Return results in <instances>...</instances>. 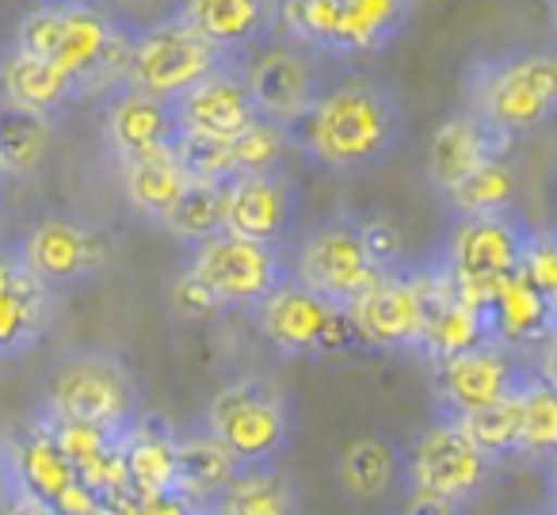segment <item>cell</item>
Returning a JSON list of instances; mask_svg holds the SVG:
<instances>
[{"label":"cell","mask_w":557,"mask_h":515,"mask_svg":"<svg viewBox=\"0 0 557 515\" xmlns=\"http://www.w3.org/2000/svg\"><path fill=\"white\" fill-rule=\"evenodd\" d=\"M557 451V397L554 378L534 367L519 385V446L516 458L546 466Z\"/></svg>","instance_id":"30"},{"label":"cell","mask_w":557,"mask_h":515,"mask_svg":"<svg viewBox=\"0 0 557 515\" xmlns=\"http://www.w3.org/2000/svg\"><path fill=\"white\" fill-rule=\"evenodd\" d=\"M123 451V469L131 496H161V492H180L176 489V431L169 428V420L157 416H138L134 428L119 439Z\"/></svg>","instance_id":"24"},{"label":"cell","mask_w":557,"mask_h":515,"mask_svg":"<svg viewBox=\"0 0 557 515\" xmlns=\"http://www.w3.org/2000/svg\"><path fill=\"white\" fill-rule=\"evenodd\" d=\"M401 481V446L382 431L351 439L336 458V485L351 500H379Z\"/></svg>","instance_id":"27"},{"label":"cell","mask_w":557,"mask_h":515,"mask_svg":"<svg viewBox=\"0 0 557 515\" xmlns=\"http://www.w3.org/2000/svg\"><path fill=\"white\" fill-rule=\"evenodd\" d=\"M405 515H458V504L440 500V496H424V492H409Z\"/></svg>","instance_id":"39"},{"label":"cell","mask_w":557,"mask_h":515,"mask_svg":"<svg viewBox=\"0 0 557 515\" xmlns=\"http://www.w3.org/2000/svg\"><path fill=\"white\" fill-rule=\"evenodd\" d=\"M458 428L470 439V446L481 454V458L493 466V462H508L516 458L519 446V390L508 393V397L493 401V405H481L473 413L458 416Z\"/></svg>","instance_id":"32"},{"label":"cell","mask_w":557,"mask_h":515,"mask_svg":"<svg viewBox=\"0 0 557 515\" xmlns=\"http://www.w3.org/2000/svg\"><path fill=\"white\" fill-rule=\"evenodd\" d=\"M214 515H298V481L283 466H245L210 500Z\"/></svg>","instance_id":"26"},{"label":"cell","mask_w":557,"mask_h":515,"mask_svg":"<svg viewBox=\"0 0 557 515\" xmlns=\"http://www.w3.org/2000/svg\"><path fill=\"white\" fill-rule=\"evenodd\" d=\"M252 321L260 336L287 359H321V355L344 352L348 344H359L348 317L341 306L318 298L302 283L287 279L278 283L260 306L252 309Z\"/></svg>","instance_id":"12"},{"label":"cell","mask_w":557,"mask_h":515,"mask_svg":"<svg viewBox=\"0 0 557 515\" xmlns=\"http://www.w3.org/2000/svg\"><path fill=\"white\" fill-rule=\"evenodd\" d=\"M50 138H54V123L27 111L4 108L0 103V164L12 180L32 176L50 154Z\"/></svg>","instance_id":"33"},{"label":"cell","mask_w":557,"mask_h":515,"mask_svg":"<svg viewBox=\"0 0 557 515\" xmlns=\"http://www.w3.org/2000/svg\"><path fill=\"white\" fill-rule=\"evenodd\" d=\"M119 169H123V195H126V203H131V210L157 225L164 222V214L176 207L184 187L191 184L172 149L138 157V161H126V164H119Z\"/></svg>","instance_id":"28"},{"label":"cell","mask_w":557,"mask_h":515,"mask_svg":"<svg viewBox=\"0 0 557 515\" xmlns=\"http://www.w3.org/2000/svg\"><path fill=\"white\" fill-rule=\"evenodd\" d=\"M245 73H248V93H252L256 115L263 123L283 126V131L295 119H302L306 108L321 96V88L336 77L329 70V58L313 54L306 47H295L287 39L268 42V50L256 62L248 58Z\"/></svg>","instance_id":"15"},{"label":"cell","mask_w":557,"mask_h":515,"mask_svg":"<svg viewBox=\"0 0 557 515\" xmlns=\"http://www.w3.org/2000/svg\"><path fill=\"white\" fill-rule=\"evenodd\" d=\"M20 260H16V248H12V241H0V291L12 283V279L20 275Z\"/></svg>","instance_id":"41"},{"label":"cell","mask_w":557,"mask_h":515,"mask_svg":"<svg viewBox=\"0 0 557 515\" xmlns=\"http://www.w3.org/2000/svg\"><path fill=\"white\" fill-rule=\"evenodd\" d=\"M20 268L39 279L47 291L81 286L96 279L115 256V241L108 230L85 222L77 214H42L12 241Z\"/></svg>","instance_id":"11"},{"label":"cell","mask_w":557,"mask_h":515,"mask_svg":"<svg viewBox=\"0 0 557 515\" xmlns=\"http://www.w3.org/2000/svg\"><path fill=\"white\" fill-rule=\"evenodd\" d=\"M287 131L275 123H263L256 119L245 134L230 142V161H233V176H260V172H283L287 169Z\"/></svg>","instance_id":"36"},{"label":"cell","mask_w":557,"mask_h":515,"mask_svg":"<svg viewBox=\"0 0 557 515\" xmlns=\"http://www.w3.org/2000/svg\"><path fill=\"white\" fill-rule=\"evenodd\" d=\"M111 504H115V512H119V515H146V512H141V507H138V500H134V496L111 500Z\"/></svg>","instance_id":"42"},{"label":"cell","mask_w":557,"mask_h":515,"mask_svg":"<svg viewBox=\"0 0 557 515\" xmlns=\"http://www.w3.org/2000/svg\"><path fill=\"white\" fill-rule=\"evenodd\" d=\"M237 469L240 466L210 431H176V489L195 504H210Z\"/></svg>","instance_id":"29"},{"label":"cell","mask_w":557,"mask_h":515,"mask_svg":"<svg viewBox=\"0 0 557 515\" xmlns=\"http://www.w3.org/2000/svg\"><path fill=\"white\" fill-rule=\"evenodd\" d=\"M516 515H549V512H516Z\"/></svg>","instance_id":"45"},{"label":"cell","mask_w":557,"mask_h":515,"mask_svg":"<svg viewBox=\"0 0 557 515\" xmlns=\"http://www.w3.org/2000/svg\"><path fill=\"white\" fill-rule=\"evenodd\" d=\"M455 218H478V214H496V210H511L516 203V172H511V161L500 157V161H485L481 169H473L470 176L458 187H450L443 195Z\"/></svg>","instance_id":"34"},{"label":"cell","mask_w":557,"mask_h":515,"mask_svg":"<svg viewBox=\"0 0 557 515\" xmlns=\"http://www.w3.org/2000/svg\"><path fill=\"white\" fill-rule=\"evenodd\" d=\"M344 317H348L359 344L382 347V352H420L424 309H420L409 263L382 271L356 302H348Z\"/></svg>","instance_id":"17"},{"label":"cell","mask_w":557,"mask_h":515,"mask_svg":"<svg viewBox=\"0 0 557 515\" xmlns=\"http://www.w3.org/2000/svg\"><path fill=\"white\" fill-rule=\"evenodd\" d=\"M131 24L111 0H27L9 47L70 73L81 93H111L123 73Z\"/></svg>","instance_id":"2"},{"label":"cell","mask_w":557,"mask_h":515,"mask_svg":"<svg viewBox=\"0 0 557 515\" xmlns=\"http://www.w3.org/2000/svg\"><path fill=\"white\" fill-rule=\"evenodd\" d=\"M81 85L70 73L54 70L42 58H32L16 47H0V103L4 108L27 111V115H39L54 123L62 111H70L81 100Z\"/></svg>","instance_id":"23"},{"label":"cell","mask_w":557,"mask_h":515,"mask_svg":"<svg viewBox=\"0 0 557 515\" xmlns=\"http://www.w3.org/2000/svg\"><path fill=\"white\" fill-rule=\"evenodd\" d=\"M417 0H278V39L329 62L374 58L405 32Z\"/></svg>","instance_id":"5"},{"label":"cell","mask_w":557,"mask_h":515,"mask_svg":"<svg viewBox=\"0 0 557 515\" xmlns=\"http://www.w3.org/2000/svg\"><path fill=\"white\" fill-rule=\"evenodd\" d=\"M35 416L85 424L111 439H123L141 416L138 375L123 355L108 347H77L47 370Z\"/></svg>","instance_id":"4"},{"label":"cell","mask_w":557,"mask_h":515,"mask_svg":"<svg viewBox=\"0 0 557 515\" xmlns=\"http://www.w3.org/2000/svg\"><path fill=\"white\" fill-rule=\"evenodd\" d=\"M195 515H214V512H210V504H199V512Z\"/></svg>","instance_id":"44"},{"label":"cell","mask_w":557,"mask_h":515,"mask_svg":"<svg viewBox=\"0 0 557 515\" xmlns=\"http://www.w3.org/2000/svg\"><path fill=\"white\" fill-rule=\"evenodd\" d=\"M199 428L210 431L240 469L268 466L295 439V405L275 378L245 375L207 401Z\"/></svg>","instance_id":"7"},{"label":"cell","mask_w":557,"mask_h":515,"mask_svg":"<svg viewBox=\"0 0 557 515\" xmlns=\"http://www.w3.org/2000/svg\"><path fill=\"white\" fill-rule=\"evenodd\" d=\"M222 230L256 245L290 248L302 233V187L283 172L233 176L222 184Z\"/></svg>","instance_id":"13"},{"label":"cell","mask_w":557,"mask_h":515,"mask_svg":"<svg viewBox=\"0 0 557 515\" xmlns=\"http://www.w3.org/2000/svg\"><path fill=\"white\" fill-rule=\"evenodd\" d=\"M287 260L295 283L341 309H348V302H356L382 271H389L371 241V218L344 210L298 233L287 248Z\"/></svg>","instance_id":"6"},{"label":"cell","mask_w":557,"mask_h":515,"mask_svg":"<svg viewBox=\"0 0 557 515\" xmlns=\"http://www.w3.org/2000/svg\"><path fill=\"white\" fill-rule=\"evenodd\" d=\"M180 138L172 108L134 88H111L103 93V142L119 164L138 161V157L172 149Z\"/></svg>","instance_id":"22"},{"label":"cell","mask_w":557,"mask_h":515,"mask_svg":"<svg viewBox=\"0 0 557 515\" xmlns=\"http://www.w3.org/2000/svg\"><path fill=\"white\" fill-rule=\"evenodd\" d=\"M9 443H12V458H16L20 489L35 492V496L47 500V504H54L58 492H65L77 481L70 458L58 451L54 439H50L39 424H32L24 439H9Z\"/></svg>","instance_id":"31"},{"label":"cell","mask_w":557,"mask_h":515,"mask_svg":"<svg viewBox=\"0 0 557 515\" xmlns=\"http://www.w3.org/2000/svg\"><path fill=\"white\" fill-rule=\"evenodd\" d=\"M462 108L508 138L549 126L557 111V58L549 47H504L470 58Z\"/></svg>","instance_id":"3"},{"label":"cell","mask_w":557,"mask_h":515,"mask_svg":"<svg viewBox=\"0 0 557 515\" xmlns=\"http://www.w3.org/2000/svg\"><path fill=\"white\" fill-rule=\"evenodd\" d=\"M554 294H542L523 275H508L488 302L481 306L485 314V336L508 352L531 355L534 347H549L554 340Z\"/></svg>","instance_id":"21"},{"label":"cell","mask_w":557,"mask_h":515,"mask_svg":"<svg viewBox=\"0 0 557 515\" xmlns=\"http://www.w3.org/2000/svg\"><path fill=\"white\" fill-rule=\"evenodd\" d=\"M534 370V363L508 347L485 344L458 352L450 359L432 363V393H435V413L440 420H458V416L473 413L481 405L508 397L523 385V378Z\"/></svg>","instance_id":"14"},{"label":"cell","mask_w":557,"mask_h":515,"mask_svg":"<svg viewBox=\"0 0 557 515\" xmlns=\"http://www.w3.org/2000/svg\"><path fill=\"white\" fill-rule=\"evenodd\" d=\"M218 309H248L252 314L278 283L290 279L287 248L256 245V241L214 233L187 248L184 271Z\"/></svg>","instance_id":"9"},{"label":"cell","mask_w":557,"mask_h":515,"mask_svg":"<svg viewBox=\"0 0 557 515\" xmlns=\"http://www.w3.org/2000/svg\"><path fill=\"white\" fill-rule=\"evenodd\" d=\"M248 58H233V62L218 65L202 81H195L187 93H180L169 103L176 131L187 138H207V142H233L256 123V103L248 93Z\"/></svg>","instance_id":"18"},{"label":"cell","mask_w":557,"mask_h":515,"mask_svg":"<svg viewBox=\"0 0 557 515\" xmlns=\"http://www.w3.org/2000/svg\"><path fill=\"white\" fill-rule=\"evenodd\" d=\"M488 474V462L470 446L455 420H435L420 431L401 454V481L409 492L440 496L450 504H462L481 489Z\"/></svg>","instance_id":"16"},{"label":"cell","mask_w":557,"mask_h":515,"mask_svg":"<svg viewBox=\"0 0 557 515\" xmlns=\"http://www.w3.org/2000/svg\"><path fill=\"white\" fill-rule=\"evenodd\" d=\"M225 62H233V58H225L222 50H214L191 27L164 12L161 20L131 27L119 88H134V93H146L153 100L172 103L195 81H202Z\"/></svg>","instance_id":"8"},{"label":"cell","mask_w":557,"mask_h":515,"mask_svg":"<svg viewBox=\"0 0 557 515\" xmlns=\"http://www.w3.org/2000/svg\"><path fill=\"white\" fill-rule=\"evenodd\" d=\"M169 16L225 58H248L278 39V0H172Z\"/></svg>","instance_id":"19"},{"label":"cell","mask_w":557,"mask_h":515,"mask_svg":"<svg viewBox=\"0 0 557 515\" xmlns=\"http://www.w3.org/2000/svg\"><path fill=\"white\" fill-rule=\"evenodd\" d=\"M0 515H58V507L47 504V500H39L35 492L16 489L4 504H0Z\"/></svg>","instance_id":"38"},{"label":"cell","mask_w":557,"mask_h":515,"mask_svg":"<svg viewBox=\"0 0 557 515\" xmlns=\"http://www.w3.org/2000/svg\"><path fill=\"white\" fill-rule=\"evenodd\" d=\"M409 131L397 88L374 73H336L302 119L287 126V146L333 176H359L394 157Z\"/></svg>","instance_id":"1"},{"label":"cell","mask_w":557,"mask_h":515,"mask_svg":"<svg viewBox=\"0 0 557 515\" xmlns=\"http://www.w3.org/2000/svg\"><path fill=\"white\" fill-rule=\"evenodd\" d=\"M508 134H500L496 126H488L485 119H478L473 111L458 108L443 119L432 131L424 149V176L432 184L435 195H447L450 187H458L473 169H481L485 161H500L511 154Z\"/></svg>","instance_id":"20"},{"label":"cell","mask_w":557,"mask_h":515,"mask_svg":"<svg viewBox=\"0 0 557 515\" xmlns=\"http://www.w3.org/2000/svg\"><path fill=\"white\" fill-rule=\"evenodd\" d=\"M20 489V474H16V458H12V443L0 439V504Z\"/></svg>","instance_id":"40"},{"label":"cell","mask_w":557,"mask_h":515,"mask_svg":"<svg viewBox=\"0 0 557 515\" xmlns=\"http://www.w3.org/2000/svg\"><path fill=\"white\" fill-rule=\"evenodd\" d=\"M58 314L54 291L20 271L4 291H0V363H12L39 347L47 340Z\"/></svg>","instance_id":"25"},{"label":"cell","mask_w":557,"mask_h":515,"mask_svg":"<svg viewBox=\"0 0 557 515\" xmlns=\"http://www.w3.org/2000/svg\"><path fill=\"white\" fill-rule=\"evenodd\" d=\"M519 275L539 286L542 294H554L557 298V253H554V237L546 230H531L523 260H519Z\"/></svg>","instance_id":"37"},{"label":"cell","mask_w":557,"mask_h":515,"mask_svg":"<svg viewBox=\"0 0 557 515\" xmlns=\"http://www.w3.org/2000/svg\"><path fill=\"white\" fill-rule=\"evenodd\" d=\"M531 230L523 218L511 210H496V214L478 218H458L455 230L447 237L440 263L447 268L450 286L462 302L470 306H485L488 294L504 283L508 275L519 271L523 248L531 241Z\"/></svg>","instance_id":"10"},{"label":"cell","mask_w":557,"mask_h":515,"mask_svg":"<svg viewBox=\"0 0 557 515\" xmlns=\"http://www.w3.org/2000/svg\"><path fill=\"white\" fill-rule=\"evenodd\" d=\"M161 230H169L184 248L222 233V184H187Z\"/></svg>","instance_id":"35"},{"label":"cell","mask_w":557,"mask_h":515,"mask_svg":"<svg viewBox=\"0 0 557 515\" xmlns=\"http://www.w3.org/2000/svg\"><path fill=\"white\" fill-rule=\"evenodd\" d=\"M9 184H12V176L4 172V164H0V199H4V192H9Z\"/></svg>","instance_id":"43"}]
</instances>
